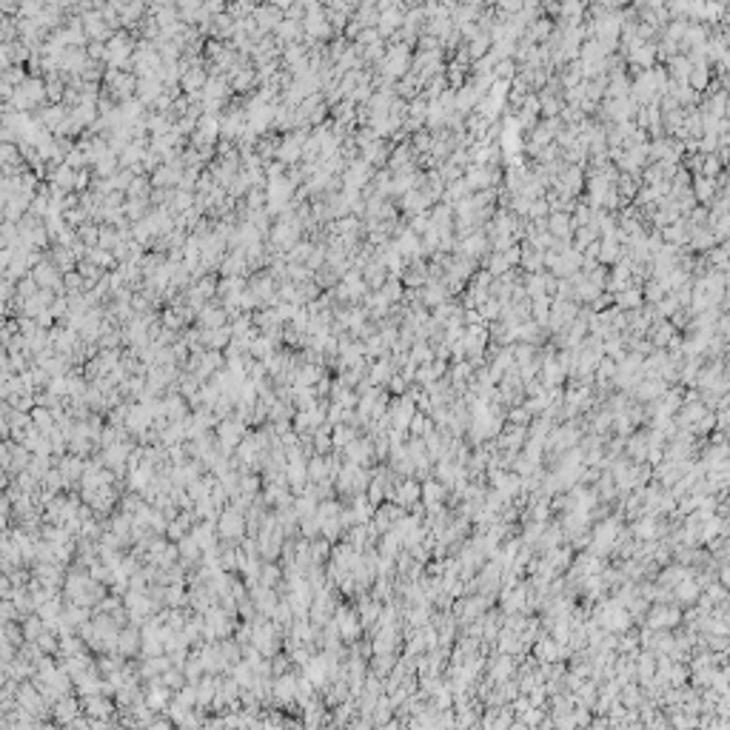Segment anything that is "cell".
Instances as JSON below:
<instances>
[{"label":"cell","instance_id":"9","mask_svg":"<svg viewBox=\"0 0 730 730\" xmlns=\"http://www.w3.org/2000/svg\"><path fill=\"white\" fill-rule=\"evenodd\" d=\"M140 648H143V633H140L137 625L129 622L126 628H120V639H117V653H123L126 659H131V656L140 653Z\"/></svg>","mask_w":730,"mask_h":730},{"label":"cell","instance_id":"5","mask_svg":"<svg viewBox=\"0 0 730 730\" xmlns=\"http://www.w3.org/2000/svg\"><path fill=\"white\" fill-rule=\"evenodd\" d=\"M334 622L340 628V637L345 645H354L360 637H363V619H360V610L351 608V605H337L334 610Z\"/></svg>","mask_w":730,"mask_h":730},{"label":"cell","instance_id":"1","mask_svg":"<svg viewBox=\"0 0 730 730\" xmlns=\"http://www.w3.org/2000/svg\"><path fill=\"white\" fill-rule=\"evenodd\" d=\"M371 485V474L365 471V465H357V462H343L340 474L334 480V488L340 497H354V493H365Z\"/></svg>","mask_w":730,"mask_h":730},{"label":"cell","instance_id":"29","mask_svg":"<svg viewBox=\"0 0 730 730\" xmlns=\"http://www.w3.org/2000/svg\"><path fill=\"white\" fill-rule=\"evenodd\" d=\"M223 320H226V317H223L220 311H206V314L200 317V325H206V328H220Z\"/></svg>","mask_w":730,"mask_h":730},{"label":"cell","instance_id":"25","mask_svg":"<svg viewBox=\"0 0 730 730\" xmlns=\"http://www.w3.org/2000/svg\"><path fill=\"white\" fill-rule=\"evenodd\" d=\"M417 493H419V488H417L411 480H405L403 485H399V488L394 491V497H391V500H394V502H399V505H408V502H414V500H417Z\"/></svg>","mask_w":730,"mask_h":730},{"label":"cell","instance_id":"26","mask_svg":"<svg viewBox=\"0 0 730 730\" xmlns=\"http://www.w3.org/2000/svg\"><path fill=\"white\" fill-rule=\"evenodd\" d=\"M231 337H234V334H231V328H211L208 334H203V340H206L208 348H223Z\"/></svg>","mask_w":730,"mask_h":730},{"label":"cell","instance_id":"31","mask_svg":"<svg viewBox=\"0 0 730 730\" xmlns=\"http://www.w3.org/2000/svg\"><path fill=\"white\" fill-rule=\"evenodd\" d=\"M439 493H442V491H439V488H437L434 482H428V485H426V497H428V500H437Z\"/></svg>","mask_w":730,"mask_h":730},{"label":"cell","instance_id":"4","mask_svg":"<svg viewBox=\"0 0 730 730\" xmlns=\"http://www.w3.org/2000/svg\"><path fill=\"white\" fill-rule=\"evenodd\" d=\"M80 513V500L77 497H66L60 491L52 502H46L43 508V522H52V525H66L69 520H75Z\"/></svg>","mask_w":730,"mask_h":730},{"label":"cell","instance_id":"11","mask_svg":"<svg viewBox=\"0 0 730 730\" xmlns=\"http://www.w3.org/2000/svg\"><path fill=\"white\" fill-rule=\"evenodd\" d=\"M194 688H197V711L211 708V702H215L217 688H220V673H206L200 682H194Z\"/></svg>","mask_w":730,"mask_h":730},{"label":"cell","instance_id":"3","mask_svg":"<svg viewBox=\"0 0 730 730\" xmlns=\"http://www.w3.org/2000/svg\"><path fill=\"white\" fill-rule=\"evenodd\" d=\"M248 434V422L240 417V414H231V417H223L217 422V442H220V448L223 454H234L237 451V445L243 442V437Z\"/></svg>","mask_w":730,"mask_h":730},{"label":"cell","instance_id":"30","mask_svg":"<svg viewBox=\"0 0 730 730\" xmlns=\"http://www.w3.org/2000/svg\"><path fill=\"white\" fill-rule=\"evenodd\" d=\"M388 385H391L394 394H403V391H405V376H391Z\"/></svg>","mask_w":730,"mask_h":730},{"label":"cell","instance_id":"17","mask_svg":"<svg viewBox=\"0 0 730 730\" xmlns=\"http://www.w3.org/2000/svg\"><path fill=\"white\" fill-rule=\"evenodd\" d=\"M357 437H360V434H357V426H354V422H340V426H334V428H331L334 451H345Z\"/></svg>","mask_w":730,"mask_h":730},{"label":"cell","instance_id":"14","mask_svg":"<svg viewBox=\"0 0 730 730\" xmlns=\"http://www.w3.org/2000/svg\"><path fill=\"white\" fill-rule=\"evenodd\" d=\"M388 419H391L394 431H405V428H411L414 405L408 403V399H394V403L388 405Z\"/></svg>","mask_w":730,"mask_h":730},{"label":"cell","instance_id":"22","mask_svg":"<svg viewBox=\"0 0 730 730\" xmlns=\"http://www.w3.org/2000/svg\"><path fill=\"white\" fill-rule=\"evenodd\" d=\"M185 602H188L185 582H172V585H166V605H169V608H183Z\"/></svg>","mask_w":730,"mask_h":730},{"label":"cell","instance_id":"18","mask_svg":"<svg viewBox=\"0 0 730 730\" xmlns=\"http://www.w3.org/2000/svg\"><path fill=\"white\" fill-rule=\"evenodd\" d=\"M177 545H180V559H183L185 565H192V562H200V559H203V548L197 545V539H194L192 533H185Z\"/></svg>","mask_w":730,"mask_h":730},{"label":"cell","instance_id":"6","mask_svg":"<svg viewBox=\"0 0 730 730\" xmlns=\"http://www.w3.org/2000/svg\"><path fill=\"white\" fill-rule=\"evenodd\" d=\"M274 702L282 708H294L300 702V676L297 673H280L274 676Z\"/></svg>","mask_w":730,"mask_h":730},{"label":"cell","instance_id":"16","mask_svg":"<svg viewBox=\"0 0 730 730\" xmlns=\"http://www.w3.org/2000/svg\"><path fill=\"white\" fill-rule=\"evenodd\" d=\"M357 610H360L363 628H376V622H380V614H383V608H380V602H376V599H368L365 594H360Z\"/></svg>","mask_w":730,"mask_h":730},{"label":"cell","instance_id":"2","mask_svg":"<svg viewBox=\"0 0 730 730\" xmlns=\"http://www.w3.org/2000/svg\"><path fill=\"white\" fill-rule=\"evenodd\" d=\"M217 531H220V539L223 542H240V539L248 533V520H246V511L240 505H226L217 516Z\"/></svg>","mask_w":730,"mask_h":730},{"label":"cell","instance_id":"15","mask_svg":"<svg viewBox=\"0 0 730 730\" xmlns=\"http://www.w3.org/2000/svg\"><path fill=\"white\" fill-rule=\"evenodd\" d=\"M163 405H166V417H169V422L188 419V399H185L180 391L163 396Z\"/></svg>","mask_w":730,"mask_h":730},{"label":"cell","instance_id":"8","mask_svg":"<svg viewBox=\"0 0 730 730\" xmlns=\"http://www.w3.org/2000/svg\"><path fill=\"white\" fill-rule=\"evenodd\" d=\"M57 471L63 474V480H66V491H69V485H75V482H80L83 480V471H86V462H83V457H77V454H63L60 459H57Z\"/></svg>","mask_w":730,"mask_h":730},{"label":"cell","instance_id":"20","mask_svg":"<svg viewBox=\"0 0 730 730\" xmlns=\"http://www.w3.org/2000/svg\"><path fill=\"white\" fill-rule=\"evenodd\" d=\"M391 363L388 360H380V363H374L371 368H368V383L371 385H388V380H391Z\"/></svg>","mask_w":730,"mask_h":730},{"label":"cell","instance_id":"21","mask_svg":"<svg viewBox=\"0 0 730 730\" xmlns=\"http://www.w3.org/2000/svg\"><path fill=\"white\" fill-rule=\"evenodd\" d=\"M282 568L277 562H263V571H260V582L257 585H266V587H280V582H282Z\"/></svg>","mask_w":730,"mask_h":730},{"label":"cell","instance_id":"12","mask_svg":"<svg viewBox=\"0 0 730 730\" xmlns=\"http://www.w3.org/2000/svg\"><path fill=\"white\" fill-rule=\"evenodd\" d=\"M343 457H345L348 462H357V465H371V457H376V454H374V439H371V437H357V439L343 451Z\"/></svg>","mask_w":730,"mask_h":730},{"label":"cell","instance_id":"19","mask_svg":"<svg viewBox=\"0 0 730 730\" xmlns=\"http://www.w3.org/2000/svg\"><path fill=\"white\" fill-rule=\"evenodd\" d=\"M320 522H322V536H325V539H331V542H337L340 536H345L343 513H337V516H325V520H320Z\"/></svg>","mask_w":730,"mask_h":730},{"label":"cell","instance_id":"13","mask_svg":"<svg viewBox=\"0 0 730 730\" xmlns=\"http://www.w3.org/2000/svg\"><path fill=\"white\" fill-rule=\"evenodd\" d=\"M55 724H72L80 713H83V702H77L75 696H63L60 702H55Z\"/></svg>","mask_w":730,"mask_h":730},{"label":"cell","instance_id":"24","mask_svg":"<svg viewBox=\"0 0 730 730\" xmlns=\"http://www.w3.org/2000/svg\"><path fill=\"white\" fill-rule=\"evenodd\" d=\"M20 625H23V637H26L29 642H35V639L40 637V633L46 630V622H43V617H40V614H37V617H26V619H23Z\"/></svg>","mask_w":730,"mask_h":730},{"label":"cell","instance_id":"27","mask_svg":"<svg viewBox=\"0 0 730 730\" xmlns=\"http://www.w3.org/2000/svg\"><path fill=\"white\" fill-rule=\"evenodd\" d=\"M371 670H374L376 676H388V673L394 670V653H374Z\"/></svg>","mask_w":730,"mask_h":730},{"label":"cell","instance_id":"28","mask_svg":"<svg viewBox=\"0 0 730 730\" xmlns=\"http://www.w3.org/2000/svg\"><path fill=\"white\" fill-rule=\"evenodd\" d=\"M289 665H291V653H289V656H282V653L271 656V668H274V676H280V673H289Z\"/></svg>","mask_w":730,"mask_h":730},{"label":"cell","instance_id":"10","mask_svg":"<svg viewBox=\"0 0 730 730\" xmlns=\"http://www.w3.org/2000/svg\"><path fill=\"white\" fill-rule=\"evenodd\" d=\"M251 599H254V605H257V614H263V617H274V610H277V605H280L277 587H266V585H254Z\"/></svg>","mask_w":730,"mask_h":730},{"label":"cell","instance_id":"23","mask_svg":"<svg viewBox=\"0 0 730 730\" xmlns=\"http://www.w3.org/2000/svg\"><path fill=\"white\" fill-rule=\"evenodd\" d=\"M52 345H55L57 354L72 357V351H75V345H77V337H75V334H66V331H57V334H52Z\"/></svg>","mask_w":730,"mask_h":730},{"label":"cell","instance_id":"7","mask_svg":"<svg viewBox=\"0 0 730 730\" xmlns=\"http://www.w3.org/2000/svg\"><path fill=\"white\" fill-rule=\"evenodd\" d=\"M149 428H154V414L146 403H131L129 408V417H126V431L140 437V434H146Z\"/></svg>","mask_w":730,"mask_h":730}]
</instances>
